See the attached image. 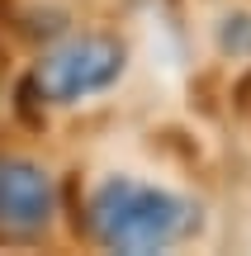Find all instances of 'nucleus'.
Segmentation results:
<instances>
[{
    "label": "nucleus",
    "mask_w": 251,
    "mask_h": 256,
    "mask_svg": "<svg viewBox=\"0 0 251 256\" xmlns=\"http://www.w3.org/2000/svg\"><path fill=\"white\" fill-rule=\"evenodd\" d=\"M119 72H123V48L104 34H81V38L57 43L38 62L33 86L52 104H71V100H85V95L104 90L109 81H119Z\"/></svg>",
    "instance_id": "nucleus-2"
},
{
    "label": "nucleus",
    "mask_w": 251,
    "mask_h": 256,
    "mask_svg": "<svg viewBox=\"0 0 251 256\" xmlns=\"http://www.w3.org/2000/svg\"><path fill=\"white\" fill-rule=\"evenodd\" d=\"M57 194L43 166L33 162H0V232L33 238L52 223Z\"/></svg>",
    "instance_id": "nucleus-3"
},
{
    "label": "nucleus",
    "mask_w": 251,
    "mask_h": 256,
    "mask_svg": "<svg viewBox=\"0 0 251 256\" xmlns=\"http://www.w3.org/2000/svg\"><path fill=\"white\" fill-rule=\"evenodd\" d=\"M195 228V209L157 185L109 176L90 194V232L104 252H161Z\"/></svg>",
    "instance_id": "nucleus-1"
}]
</instances>
